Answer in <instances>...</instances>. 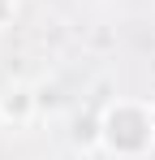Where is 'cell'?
Masks as SVG:
<instances>
[{"mask_svg": "<svg viewBox=\"0 0 155 160\" xmlns=\"http://www.w3.org/2000/svg\"><path fill=\"white\" fill-rule=\"evenodd\" d=\"M99 143L112 156H142L155 143V117L151 104H138V100H116V104L103 108L99 117Z\"/></svg>", "mask_w": 155, "mask_h": 160, "instance_id": "1", "label": "cell"}, {"mask_svg": "<svg viewBox=\"0 0 155 160\" xmlns=\"http://www.w3.org/2000/svg\"><path fill=\"white\" fill-rule=\"evenodd\" d=\"M0 104H4V121H13V117L22 121L26 112L35 108V95L30 91H9V95H0Z\"/></svg>", "mask_w": 155, "mask_h": 160, "instance_id": "2", "label": "cell"}, {"mask_svg": "<svg viewBox=\"0 0 155 160\" xmlns=\"http://www.w3.org/2000/svg\"><path fill=\"white\" fill-rule=\"evenodd\" d=\"M13 9H17V0H0V30H4V22L13 18Z\"/></svg>", "mask_w": 155, "mask_h": 160, "instance_id": "3", "label": "cell"}, {"mask_svg": "<svg viewBox=\"0 0 155 160\" xmlns=\"http://www.w3.org/2000/svg\"><path fill=\"white\" fill-rule=\"evenodd\" d=\"M0 126H4V104H0Z\"/></svg>", "mask_w": 155, "mask_h": 160, "instance_id": "4", "label": "cell"}, {"mask_svg": "<svg viewBox=\"0 0 155 160\" xmlns=\"http://www.w3.org/2000/svg\"><path fill=\"white\" fill-rule=\"evenodd\" d=\"M151 117H155V100H151Z\"/></svg>", "mask_w": 155, "mask_h": 160, "instance_id": "5", "label": "cell"}]
</instances>
